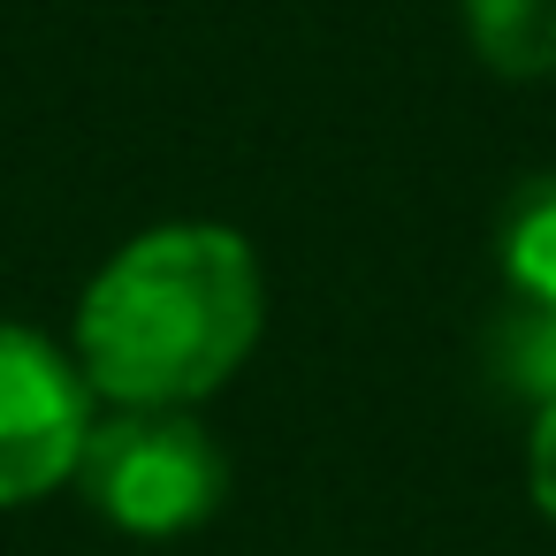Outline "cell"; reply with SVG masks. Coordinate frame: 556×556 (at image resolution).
<instances>
[{
  "instance_id": "1",
  "label": "cell",
  "mask_w": 556,
  "mask_h": 556,
  "mask_svg": "<svg viewBox=\"0 0 556 556\" xmlns=\"http://www.w3.org/2000/svg\"><path fill=\"white\" fill-rule=\"evenodd\" d=\"M260 343V260L237 229L176 222L123 244L77 313V366L115 404L191 412Z\"/></svg>"
},
{
  "instance_id": "2",
  "label": "cell",
  "mask_w": 556,
  "mask_h": 556,
  "mask_svg": "<svg viewBox=\"0 0 556 556\" xmlns=\"http://www.w3.org/2000/svg\"><path fill=\"white\" fill-rule=\"evenodd\" d=\"M77 480H85L92 510L115 518L123 533H191V526L214 518V503L229 488V465L191 412L123 404L115 419H100L85 434Z\"/></svg>"
},
{
  "instance_id": "3",
  "label": "cell",
  "mask_w": 556,
  "mask_h": 556,
  "mask_svg": "<svg viewBox=\"0 0 556 556\" xmlns=\"http://www.w3.org/2000/svg\"><path fill=\"white\" fill-rule=\"evenodd\" d=\"M92 434V381L47 336L0 320V503L62 488Z\"/></svg>"
},
{
  "instance_id": "4",
  "label": "cell",
  "mask_w": 556,
  "mask_h": 556,
  "mask_svg": "<svg viewBox=\"0 0 556 556\" xmlns=\"http://www.w3.org/2000/svg\"><path fill=\"white\" fill-rule=\"evenodd\" d=\"M495 260L510 282V305L556 313V176H526L495 222Z\"/></svg>"
},
{
  "instance_id": "5",
  "label": "cell",
  "mask_w": 556,
  "mask_h": 556,
  "mask_svg": "<svg viewBox=\"0 0 556 556\" xmlns=\"http://www.w3.org/2000/svg\"><path fill=\"white\" fill-rule=\"evenodd\" d=\"M465 31L495 77H556V0H465Z\"/></svg>"
},
{
  "instance_id": "6",
  "label": "cell",
  "mask_w": 556,
  "mask_h": 556,
  "mask_svg": "<svg viewBox=\"0 0 556 556\" xmlns=\"http://www.w3.org/2000/svg\"><path fill=\"white\" fill-rule=\"evenodd\" d=\"M488 358H495L503 389L533 396V412H541V404L556 396V313L510 305V313L495 320V336H488Z\"/></svg>"
},
{
  "instance_id": "7",
  "label": "cell",
  "mask_w": 556,
  "mask_h": 556,
  "mask_svg": "<svg viewBox=\"0 0 556 556\" xmlns=\"http://www.w3.org/2000/svg\"><path fill=\"white\" fill-rule=\"evenodd\" d=\"M526 472H533V503L556 518V396L533 412V457H526Z\"/></svg>"
}]
</instances>
